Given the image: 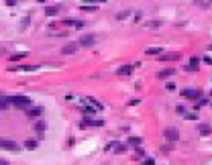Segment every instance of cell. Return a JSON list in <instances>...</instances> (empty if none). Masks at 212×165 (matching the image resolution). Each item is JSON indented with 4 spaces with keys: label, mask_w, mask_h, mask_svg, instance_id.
Masks as SVG:
<instances>
[{
    "label": "cell",
    "mask_w": 212,
    "mask_h": 165,
    "mask_svg": "<svg viewBox=\"0 0 212 165\" xmlns=\"http://www.w3.org/2000/svg\"><path fill=\"white\" fill-rule=\"evenodd\" d=\"M8 102H10V106H14V108H23L27 110L33 106V100L29 96H23V94H19V96H8Z\"/></svg>",
    "instance_id": "1"
},
{
    "label": "cell",
    "mask_w": 212,
    "mask_h": 165,
    "mask_svg": "<svg viewBox=\"0 0 212 165\" xmlns=\"http://www.w3.org/2000/svg\"><path fill=\"white\" fill-rule=\"evenodd\" d=\"M179 96L186 98V100H190V102H196L198 98H202V92H200L198 88H184L179 92Z\"/></svg>",
    "instance_id": "2"
},
{
    "label": "cell",
    "mask_w": 212,
    "mask_h": 165,
    "mask_svg": "<svg viewBox=\"0 0 212 165\" xmlns=\"http://www.w3.org/2000/svg\"><path fill=\"white\" fill-rule=\"evenodd\" d=\"M0 149H4V151H21V145L12 141V139H0Z\"/></svg>",
    "instance_id": "3"
},
{
    "label": "cell",
    "mask_w": 212,
    "mask_h": 165,
    "mask_svg": "<svg viewBox=\"0 0 212 165\" xmlns=\"http://www.w3.org/2000/svg\"><path fill=\"white\" fill-rule=\"evenodd\" d=\"M86 126H94V129H100V126H104V120H102V118H90V116H84V120L80 122V129H86Z\"/></svg>",
    "instance_id": "4"
},
{
    "label": "cell",
    "mask_w": 212,
    "mask_h": 165,
    "mask_svg": "<svg viewBox=\"0 0 212 165\" xmlns=\"http://www.w3.org/2000/svg\"><path fill=\"white\" fill-rule=\"evenodd\" d=\"M163 137L167 139V143H173V145H176L179 141V131L176 129V126H167V129L163 131Z\"/></svg>",
    "instance_id": "5"
},
{
    "label": "cell",
    "mask_w": 212,
    "mask_h": 165,
    "mask_svg": "<svg viewBox=\"0 0 212 165\" xmlns=\"http://www.w3.org/2000/svg\"><path fill=\"white\" fill-rule=\"evenodd\" d=\"M25 114H27L29 118H41L43 114H45V108H43V106H31V108L25 110Z\"/></svg>",
    "instance_id": "6"
},
{
    "label": "cell",
    "mask_w": 212,
    "mask_h": 165,
    "mask_svg": "<svg viewBox=\"0 0 212 165\" xmlns=\"http://www.w3.org/2000/svg\"><path fill=\"white\" fill-rule=\"evenodd\" d=\"M80 51V43L78 41H71V43H65L61 47V53L63 55H74V53H78Z\"/></svg>",
    "instance_id": "7"
},
{
    "label": "cell",
    "mask_w": 212,
    "mask_h": 165,
    "mask_svg": "<svg viewBox=\"0 0 212 165\" xmlns=\"http://www.w3.org/2000/svg\"><path fill=\"white\" fill-rule=\"evenodd\" d=\"M78 43H80V47H94L96 45V35H82Z\"/></svg>",
    "instance_id": "8"
},
{
    "label": "cell",
    "mask_w": 212,
    "mask_h": 165,
    "mask_svg": "<svg viewBox=\"0 0 212 165\" xmlns=\"http://www.w3.org/2000/svg\"><path fill=\"white\" fill-rule=\"evenodd\" d=\"M45 131H47V124H45V120H37L35 122V135H37V139H43L45 137Z\"/></svg>",
    "instance_id": "9"
},
{
    "label": "cell",
    "mask_w": 212,
    "mask_h": 165,
    "mask_svg": "<svg viewBox=\"0 0 212 165\" xmlns=\"http://www.w3.org/2000/svg\"><path fill=\"white\" fill-rule=\"evenodd\" d=\"M82 104H92V106H94V108L98 110V112H102V110H104L102 102H98V100H96L94 96H86V98H82Z\"/></svg>",
    "instance_id": "10"
},
{
    "label": "cell",
    "mask_w": 212,
    "mask_h": 165,
    "mask_svg": "<svg viewBox=\"0 0 212 165\" xmlns=\"http://www.w3.org/2000/svg\"><path fill=\"white\" fill-rule=\"evenodd\" d=\"M10 71H35V69H39V65H8Z\"/></svg>",
    "instance_id": "11"
},
{
    "label": "cell",
    "mask_w": 212,
    "mask_h": 165,
    "mask_svg": "<svg viewBox=\"0 0 212 165\" xmlns=\"http://www.w3.org/2000/svg\"><path fill=\"white\" fill-rule=\"evenodd\" d=\"M200 69V59L198 57H192L190 61H188V65H184V71H198Z\"/></svg>",
    "instance_id": "12"
},
{
    "label": "cell",
    "mask_w": 212,
    "mask_h": 165,
    "mask_svg": "<svg viewBox=\"0 0 212 165\" xmlns=\"http://www.w3.org/2000/svg\"><path fill=\"white\" fill-rule=\"evenodd\" d=\"M198 132L202 135V137H210V135H212V124L200 122V124H198Z\"/></svg>",
    "instance_id": "13"
},
{
    "label": "cell",
    "mask_w": 212,
    "mask_h": 165,
    "mask_svg": "<svg viewBox=\"0 0 212 165\" xmlns=\"http://www.w3.org/2000/svg\"><path fill=\"white\" fill-rule=\"evenodd\" d=\"M133 71H135V65H133V63H127V65H120V67L116 69V74H118V76H130Z\"/></svg>",
    "instance_id": "14"
},
{
    "label": "cell",
    "mask_w": 212,
    "mask_h": 165,
    "mask_svg": "<svg viewBox=\"0 0 212 165\" xmlns=\"http://www.w3.org/2000/svg\"><path fill=\"white\" fill-rule=\"evenodd\" d=\"M23 147H25L27 151H35V149L39 147V139H25V143H23Z\"/></svg>",
    "instance_id": "15"
},
{
    "label": "cell",
    "mask_w": 212,
    "mask_h": 165,
    "mask_svg": "<svg viewBox=\"0 0 212 165\" xmlns=\"http://www.w3.org/2000/svg\"><path fill=\"white\" fill-rule=\"evenodd\" d=\"M82 112H84V116H90V118H94L96 114H98V110H96L92 104H84V106H82Z\"/></svg>",
    "instance_id": "16"
},
{
    "label": "cell",
    "mask_w": 212,
    "mask_h": 165,
    "mask_svg": "<svg viewBox=\"0 0 212 165\" xmlns=\"http://www.w3.org/2000/svg\"><path fill=\"white\" fill-rule=\"evenodd\" d=\"M173 74H176V67H165V69H161V71L157 74V77L159 80H165V77H171Z\"/></svg>",
    "instance_id": "17"
},
{
    "label": "cell",
    "mask_w": 212,
    "mask_h": 165,
    "mask_svg": "<svg viewBox=\"0 0 212 165\" xmlns=\"http://www.w3.org/2000/svg\"><path fill=\"white\" fill-rule=\"evenodd\" d=\"M63 25H65V27L82 29V27H84V21H75V19H63Z\"/></svg>",
    "instance_id": "18"
},
{
    "label": "cell",
    "mask_w": 212,
    "mask_h": 165,
    "mask_svg": "<svg viewBox=\"0 0 212 165\" xmlns=\"http://www.w3.org/2000/svg\"><path fill=\"white\" fill-rule=\"evenodd\" d=\"M182 55L179 53H161L159 55V59H163V61H178Z\"/></svg>",
    "instance_id": "19"
},
{
    "label": "cell",
    "mask_w": 212,
    "mask_h": 165,
    "mask_svg": "<svg viewBox=\"0 0 212 165\" xmlns=\"http://www.w3.org/2000/svg\"><path fill=\"white\" fill-rule=\"evenodd\" d=\"M59 14V4L55 6H45V16H57Z\"/></svg>",
    "instance_id": "20"
},
{
    "label": "cell",
    "mask_w": 212,
    "mask_h": 165,
    "mask_svg": "<svg viewBox=\"0 0 212 165\" xmlns=\"http://www.w3.org/2000/svg\"><path fill=\"white\" fill-rule=\"evenodd\" d=\"M141 143H143L141 137H129L127 139V145H129V147H141Z\"/></svg>",
    "instance_id": "21"
},
{
    "label": "cell",
    "mask_w": 212,
    "mask_h": 165,
    "mask_svg": "<svg viewBox=\"0 0 212 165\" xmlns=\"http://www.w3.org/2000/svg\"><path fill=\"white\" fill-rule=\"evenodd\" d=\"M27 55H29V51H19V53H12L8 59H10V61H19V59H25Z\"/></svg>",
    "instance_id": "22"
},
{
    "label": "cell",
    "mask_w": 212,
    "mask_h": 165,
    "mask_svg": "<svg viewBox=\"0 0 212 165\" xmlns=\"http://www.w3.org/2000/svg\"><path fill=\"white\" fill-rule=\"evenodd\" d=\"M145 53L147 55H161L163 53V47H147L145 49Z\"/></svg>",
    "instance_id": "23"
},
{
    "label": "cell",
    "mask_w": 212,
    "mask_h": 165,
    "mask_svg": "<svg viewBox=\"0 0 212 165\" xmlns=\"http://www.w3.org/2000/svg\"><path fill=\"white\" fill-rule=\"evenodd\" d=\"M127 149H129L127 143H118L116 147H114V153H116V155H123V153H127Z\"/></svg>",
    "instance_id": "24"
},
{
    "label": "cell",
    "mask_w": 212,
    "mask_h": 165,
    "mask_svg": "<svg viewBox=\"0 0 212 165\" xmlns=\"http://www.w3.org/2000/svg\"><path fill=\"white\" fill-rule=\"evenodd\" d=\"M208 104H210V98L202 96V98H198V100H196V108H202V106H208Z\"/></svg>",
    "instance_id": "25"
},
{
    "label": "cell",
    "mask_w": 212,
    "mask_h": 165,
    "mask_svg": "<svg viewBox=\"0 0 212 165\" xmlns=\"http://www.w3.org/2000/svg\"><path fill=\"white\" fill-rule=\"evenodd\" d=\"M80 10H82V12H94V10H98V6H96V4H82Z\"/></svg>",
    "instance_id": "26"
},
{
    "label": "cell",
    "mask_w": 212,
    "mask_h": 165,
    "mask_svg": "<svg viewBox=\"0 0 212 165\" xmlns=\"http://www.w3.org/2000/svg\"><path fill=\"white\" fill-rule=\"evenodd\" d=\"M8 106H10V102H8V96H0V110H6Z\"/></svg>",
    "instance_id": "27"
},
{
    "label": "cell",
    "mask_w": 212,
    "mask_h": 165,
    "mask_svg": "<svg viewBox=\"0 0 212 165\" xmlns=\"http://www.w3.org/2000/svg\"><path fill=\"white\" fill-rule=\"evenodd\" d=\"M135 157L137 159H145V149L143 147H135Z\"/></svg>",
    "instance_id": "28"
},
{
    "label": "cell",
    "mask_w": 212,
    "mask_h": 165,
    "mask_svg": "<svg viewBox=\"0 0 212 165\" xmlns=\"http://www.w3.org/2000/svg\"><path fill=\"white\" fill-rule=\"evenodd\" d=\"M184 118L186 120H198V114H196V112H186Z\"/></svg>",
    "instance_id": "29"
},
{
    "label": "cell",
    "mask_w": 212,
    "mask_h": 165,
    "mask_svg": "<svg viewBox=\"0 0 212 165\" xmlns=\"http://www.w3.org/2000/svg\"><path fill=\"white\" fill-rule=\"evenodd\" d=\"M129 14H133V12H130V10H123V12H118V14H116V19H118V21H124Z\"/></svg>",
    "instance_id": "30"
},
{
    "label": "cell",
    "mask_w": 212,
    "mask_h": 165,
    "mask_svg": "<svg viewBox=\"0 0 212 165\" xmlns=\"http://www.w3.org/2000/svg\"><path fill=\"white\" fill-rule=\"evenodd\" d=\"M116 145H118V141H110V143L104 147V151H114V147H116Z\"/></svg>",
    "instance_id": "31"
},
{
    "label": "cell",
    "mask_w": 212,
    "mask_h": 165,
    "mask_svg": "<svg viewBox=\"0 0 212 165\" xmlns=\"http://www.w3.org/2000/svg\"><path fill=\"white\" fill-rule=\"evenodd\" d=\"M176 112L184 116V114H186V112H188V110H186V106H184V104H178V106H176Z\"/></svg>",
    "instance_id": "32"
},
{
    "label": "cell",
    "mask_w": 212,
    "mask_h": 165,
    "mask_svg": "<svg viewBox=\"0 0 212 165\" xmlns=\"http://www.w3.org/2000/svg\"><path fill=\"white\" fill-rule=\"evenodd\" d=\"M147 27L149 29H157V27H161V21H151V22H147Z\"/></svg>",
    "instance_id": "33"
},
{
    "label": "cell",
    "mask_w": 212,
    "mask_h": 165,
    "mask_svg": "<svg viewBox=\"0 0 212 165\" xmlns=\"http://www.w3.org/2000/svg\"><path fill=\"white\" fill-rule=\"evenodd\" d=\"M194 2H196L198 6H204V8H208V6H210V2H208V0H194Z\"/></svg>",
    "instance_id": "34"
},
{
    "label": "cell",
    "mask_w": 212,
    "mask_h": 165,
    "mask_svg": "<svg viewBox=\"0 0 212 165\" xmlns=\"http://www.w3.org/2000/svg\"><path fill=\"white\" fill-rule=\"evenodd\" d=\"M127 104H129V106H137V104H141V98H130Z\"/></svg>",
    "instance_id": "35"
},
{
    "label": "cell",
    "mask_w": 212,
    "mask_h": 165,
    "mask_svg": "<svg viewBox=\"0 0 212 165\" xmlns=\"http://www.w3.org/2000/svg\"><path fill=\"white\" fill-rule=\"evenodd\" d=\"M139 165H157V163H155V159H143Z\"/></svg>",
    "instance_id": "36"
},
{
    "label": "cell",
    "mask_w": 212,
    "mask_h": 165,
    "mask_svg": "<svg viewBox=\"0 0 212 165\" xmlns=\"http://www.w3.org/2000/svg\"><path fill=\"white\" fill-rule=\"evenodd\" d=\"M165 88H167V90H171V92H173V90L178 88V86H176V84H173V82H165Z\"/></svg>",
    "instance_id": "37"
},
{
    "label": "cell",
    "mask_w": 212,
    "mask_h": 165,
    "mask_svg": "<svg viewBox=\"0 0 212 165\" xmlns=\"http://www.w3.org/2000/svg\"><path fill=\"white\" fill-rule=\"evenodd\" d=\"M171 149H173V143H165V145H163V151H165V153H169Z\"/></svg>",
    "instance_id": "38"
},
{
    "label": "cell",
    "mask_w": 212,
    "mask_h": 165,
    "mask_svg": "<svg viewBox=\"0 0 212 165\" xmlns=\"http://www.w3.org/2000/svg\"><path fill=\"white\" fill-rule=\"evenodd\" d=\"M29 22H31V19H29V16H25V19L21 21V27H23V29H25V27H29Z\"/></svg>",
    "instance_id": "39"
},
{
    "label": "cell",
    "mask_w": 212,
    "mask_h": 165,
    "mask_svg": "<svg viewBox=\"0 0 212 165\" xmlns=\"http://www.w3.org/2000/svg\"><path fill=\"white\" fill-rule=\"evenodd\" d=\"M202 61L208 63V65H212V57H210V55H204V57H202Z\"/></svg>",
    "instance_id": "40"
},
{
    "label": "cell",
    "mask_w": 212,
    "mask_h": 165,
    "mask_svg": "<svg viewBox=\"0 0 212 165\" xmlns=\"http://www.w3.org/2000/svg\"><path fill=\"white\" fill-rule=\"evenodd\" d=\"M4 2H6V6H16L19 0H4Z\"/></svg>",
    "instance_id": "41"
},
{
    "label": "cell",
    "mask_w": 212,
    "mask_h": 165,
    "mask_svg": "<svg viewBox=\"0 0 212 165\" xmlns=\"http://www.w3.org/2000/svg\"><path fill=\"white\" fill-rule=\"evenodd\" d=\"M141 19H143V14H141V12H135V22H139Z\"/></svg>",
    "instance_id": "42"
},
{
    "label": "cell",
    "mask_w": 212,
    "mask_h": 165,
    "mask_svg": "<svg viewBox=\"0 0 212 165\" xmlns=\"http://www.w3.org/2000/svg\"><path fill=\"white\" fill-rule=\"evenodd\" d=\"M90 2H92V4H96V6H98V4H102V2H106V0H90Z\"/></svg>",
    "instance_id": "43"
},
{
    "label": "cell",
    "mask_w": 212,
    "mask_h": 165,
    "mask_svg": "<svg viewBox=\"0 0 212 165\" xmlns=\"http://www.w3.org/2000/svg\"><path fill=\"white\" fill-rule=\"evenodd\" d=\"M0 165H10V163H8V161H0Z\"/></svg>",
    "instance_id": "44"
},
{
    "label": "cell",
    "mask_w": 212,
    "mask_h": 165,
    "mask_svg": "<svg viewBox=\"0 0 212 165\" xmlns=\"http://www.w3.org/2000/svg\"><path fill=\"white\" fill-rule=\"evenodd\" d=\"M37 2H41V4H43V2H45V0H37Z\"/></svg>",
    "instance_id": "45"
},
{
    "label": "cell",
    "mask_w": 212,
    "mask_h": 165,
    "mask_svg": "<svg viewBox=\"0 0 212 165\" xmlns=\"http://www.w3.org/2000/svg\"><path fill=\"white\" fill-rule=\"evenodd\" d=\"M208 51H212V45H210V47H208Z\"/></svg>",
    "instance_id": "46"
},
{
    "label": "cell",
    "mask_w": 212,
    "mask_h": 165,
    "mask_svg": "<svg viewBox=\"0 0 212 165\" xmlns=\"http://www.w3.org/2000/svg\"><path fill=\"white\" fill-rule=\"evenodd\" d=\"M210 96H212V90H210Z\"/></svg>",
    "instance_id": "47"
},
{
    "label": "cell",
    "mask_w": 212,
    "mask_h": 165,
    "mask_svg": "<svg viewBox=\"0 0 212 165\" xmlns=\"http://www.w3.org/2000/svg\"><path fill=\"white\" fill-rule=\"evenodd\" d=\"M210 104H212V102H210Z\"/></svg>",
    "instance_id": "48"
}]
</instances>
